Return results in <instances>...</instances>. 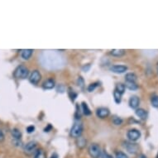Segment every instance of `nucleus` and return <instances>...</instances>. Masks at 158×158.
<instances>
[{
    "label": "nucleus",
    "instance_id": "obj_4",
    "mask_svg": "<svg viewBox=\"0 0 158 158\" xmlns=\"http://www.w3.org/2000/svg\"><path fill=\"white\" fill-rule=\"evenodd\" d=\"M36 144L34 142H30L28 143H26L24 147V152L26 155H31V154L35 153L36 151Z\"/></svg>",
    "mask_w": 158,
    "mask_h": 158
},
{
    "label": "nucleus",
    "instance_id": "obj_26",
    "mask_svg": "<svg viewBox=\"0 0 158 158\" xmlns=\"http://www.w3.org/2000/svg\"><path fill=\"white\" fill-rule=\"evenodd\" d=\"M113 122L115 125H121L122 123H123V120L120 119V118H118V117H115L114 119H113Z\"/></svg>",
    "mask_w": 158,
    "mask_h": 158
},
{
    "label": "nucleus",
    "instance_id": "obj_32",
    "mask_svg": "<svg viewBox=\"0 0 158 158\" xmlns=\"http://www.w3.org/2000/svg\"><path fill=\"white\" fill-rule=\"evenodd\" d=\"M139 158H147V157H146L145 155L142 154V155H140V156H139Z\"/></svg>",
    "mask_w": 158,
    "mask_h": 158
},
{
    "label": "nucleus",
    "instance_id": "obj_7",
    "mask_svg": "<svg viewBox=\"0 0 158 158\" xmlns=\"http://www.w3.org/2000/svg\"><path fill=\"white\" fill-rule=\"evenodd\" d=\"M127 66H123V65H115V66H111L110 68V70L115 74H123L125 71H127Z\"/></svg>",
    "mask_w": 158,
    "mask_h": 158
},
{
    "label": "nucleus",
    "instance_id": "obj_31",
    "mask_svg": "<svg viewBox=\"0 0 158 158\" xmlns=\"http://www.w3.org/2000/svg\"><path fill=\"white\" fill-rule=\"evenodd\" d=\"M50 158H58V155L56 153H53Z\"/></svg>",
    "mask_w": 158,
    "mask_h": 158
},
{
    "label": "nucleus",
    "instance_id": "obj_2",
    "mask_svg": "<svg viewBox=\"0 0 158 158\" xmlns=\"http://www.w3.org/2000/svg\"><path fill=\"white\" fill-rule=\"evenodd\" d=\"M29 74L28 69L26 66H19L17 67V69L15 70L13 75L16 79H26L27 75Z\"/></svg>",
    "mask_w": 158,
    "mask_h": 158
},
{
    "label": "nucleus",
    "instance_id": "obj_33",
    "mask_svg": "<svg viewBox=\"0 0 158 158\" xmlns=\"http://www.w3.org/2000/svg\"><path fill=\"white\" fill-rule=\"evenodd\" d=\"M49 128H51V125H50ZM45 132H48V128H45Z\"/></svg>",
    "mask_w": 158,
    "mask_h": 158
},
{
    "label": "nucleus",
    "instance_id": "obj_17",
    "mask_svg": "<svg viewBox=\"0 0 158 158\" xmlns=\"http://www.w3.org/2000/svg\"><path fill=\"white\" fill-rule=\"evenodd\" d=\"M11 132H12V136L13 137L14 139H16V140H20V139H21V137H22V132H20L18 128H13Z\"/></svg>",
    "mask_w": 158,
    "mask_h": 158
},
{
    "label": "nucleus",
    "instance_id": "obj_23",
    "mask_svg": "<svg viewBox=\"0 0 158 158\" xmlns=\"http://www.w3.org/2000/svg\"><path fill=\"white\" fill-rule=\"evenodd\" d=\"M152 105L155 108H158V95H153L151 99Z\"/></svg>",
    "mask_w": 158,
    "mask_h": 158
},
{
    "label": "nucleus",
    "instance_id": "obj_28",
    "mask_svg": "<svg viewBox=\"0 0 158 158\" xmlns=\"http://www.w3.org/2000/svg\"><path fill=\"white\" fill-rule=\"evenodd\" d=\"M34 130H35V127L34 126H29V127H26V132H28V133H31V132H34Z\"/></svg>",
    "mask_w": 158,
    "mask_h": 158
},
{
    "label": "nucleus",
    "instance_id": "obj_13",
    "mask_svg": "<svg viewBox=\"0 0 158 158\" xmlns=\"http://www.w3.org/2000/svg\"><path fill=\"white\" fill-rule=\"evenodd\" d=\"M55 87V80L52 79H49L43 83V88L46 89H51Z\"/></svg>",
    "mask_w": 158,
    "mask_h": 158
},
{
    "label": "nucleus",
    "instance_id": "obj_30",
    "mask_svg": "<svg viewBox=\"0 0 158 158\" xmlns=\"http://www.w3.org/2000/svg\"><path fill=\"white\" fill-rule=\"evenodd\" d=\"M4 133L3 132L0 130V142H2V141H4Z\"/></svg>",
    "mask_w": 158,
    "mask_h": 158
},
{
    "label": "nucleus",
    "instance_id": "obj_29",
    "mask_svg": "<svg viewBox=\"0 0 158 158\" xmlns=\"http://www.w3.org/2000/svg\"><path fill=\"white\" fill-rule=\"evenodd\" d=\"M102 158H113L110 155H109L108 153H106V152H104L103 154V156H102Z\"/></svg>",
    "mask_w": 158,
    "mask_h": 158
},
{
    "label": "nucleus",
    "instance_id": "obj_16",
    "mask_svg": "<svg viewBox=\"0 0 158 158\" xmlns=\"http://www.w3.org/2000/svg\"><path fill=\"white\" fill-rule=\"evenodd\" d=\"M33 158H46V154L43 149H37L34 153Z\"/></svg>",
    "mask_w": 158,
    "mask_h": 158
},
{
    "label": "nucleus",
    "instance_id": "obj_8",
    "mask_svg": "<svg viewBox=\"0 0 158 158\" xmlns=\"http://www.w3.org/2000/svg\"><path fill=\"white\" fill-rule=\"evenodd\" d=\"M96 114L97 116L100 119H105L109 115V110L107 108L102 107V108H99V109H97Z\"/></svg>",
    "mask_w": 158,
    "mask_h": 158
},
{
    "label": "nucleus",
    "instance_id": "obj_3",
    "mask_svg": "<svg viewBox=\"0 0 158 158\" xmlns=\"http://www.w3.org/2000/svg\"><path fill=\"white\" fill-rule=\"evenodd\" d=\"M89 154L92 158H99L101 155V149L100 147L96 143H92L89 146L88 149Z\"/></svg>",
    "mask_w": 158,
    "mask_h": 158
},
{
    "label": "nucleus",
    "instance_id": "obj_25",
    "mask_svg": "<svg viewBox=\"0 0 158 158\" xmlns=\"http://www.w3.org/2000/svg\"><path fill=\"white\" fill-rule=\"evenodd\" d=\"M116 158H128L127 156L125 153H123L122 152H116V156H115Z\"/></svg>",
    "mask_w": 158,
    "mask_h": 158
},
{
    "label": "nucleus",
    "instance_id": "obj_1",
    "mask_svg": "<svg viewBox=\"0 0 158 158\" xmlns=\"http://www.w3.org/2000/svg\"><path fill=\"white\" fill-rule=\"evenodd\" d=\"M82 132H83V125H82V123L76 121L75 124L72 126L71 129H70V136L72 137L79 138V137H81Z\"/></svg>",
    "mask_w": 158,
    "mask_h": 158
},
{
    "label": "nucleus",
    "instance_id": "obj_10",
    "mask_svg": "<svg viewBox=\"0 0 158 158\" xmlns=\"http://www.w3.org/2000/svg\"><path fill=\"white\" fill-rule=\"evenodd\" d=\"M136 115L137 117H139L142 120H146L147 118V111L144 110L143 109H136Z\"/></svg>",
    "mask_w": 158,
    "mask_h": 158
},
{
    "label": "nucleus",
    "instance_id": "obj_20",
    "mask_svg": "<svg viewBox=\"0 0 158 158\" xmlns=\"http://www.w3.org/2000/svg\"><path fill=\"white\" fill-rule=\"evenodd\" d=\"M86 145V140L82 137H79L78 138V141H77V146L79 147V148H83Z\"/></svg>",
    "mask_w": 158,
    "mask_h": 158
},
{
    "label": "nucleus",
    "instance_id": "obj_22",
    "mask_svg": "<svg viewBox=\"0 0 158 158\" xmlns=\"http://www.w3.org/2000/svg\"><path fill=\"white\" fill-rule=\"evenodd\" d=\"M125 87L129 89L130 90H135V89L138 88V86H137V84L136 83H131V82H126Z\"/></svg>",
    "mask_w": 158,
    "mask_h": 158
},
{
    "label": "nucleus",
    "instance_id": "obj_9",
    "mask_svg": "<svg viewBox=\"0 0 158 158\" xmlns=\"http://www.w3.org/2000/svg\"><path fill=\"white\" fill-rule=\"evenodd\" d=\"M140 104V99L137 96H132L129 99V106L132 108V109H137V107L139 106Z\"/></svg>",
    "mask_w": 158,
    "mask_h": 158
},
{
    "label": "nucleus",
    "instance_id": "obj_15",
    "mask_svg": "<svg viewBox=\"0 0 158 158\" xmlns=\"http://www.w3.org/2000/svg\"><path fill=\"white\" fill-rule=\"evenodd\" d=\"M111 55H113L114 56H123L124 54H125V50H123V49H114V50H112L111 51Z\"/></svg>",
    "mask_w": 158,
    "mask_h": 158
},
{
    "label": "nucleus",
    "instance_id": "obj_19",
    "mask_svg": "<svg viewBox=\"0 0 158 158\" xmlns=\"http://www.w3.org/2000/svg\"><path fill=\"white\" fill-rule=\"evenodd\" d=\"M81 107H82L83 113L85 114V115H90V114H91V111H90V109H89V106L87 105L86 103L83 102L82 104H81Z\"/></svg>",
    "mask_w": 158,
    "mask_h": 158
},
{
    "label": "nucleus",
    "instance_id": "obj_27",
    "mask_svg": "<svg viewBox=\"0 0 158 158\" xmlns=\"http://www.w3.org/2000/svg\"><path fill=\"white\" fill-rule=\"evenodd\" d=\"M77 83H78V85H79L80 88H84V79L82 77H79L78 78V80H77Z\"/></svg>",
    "mask_w": 158,
    "mask_h": 158
},
{
    "label": "nucleus",
    "instance_id": "obj_21",
    "mask_svg": "<svg viewBox=\"0 0 158 158\" xmlns=\"http://www.w3.org/2000/svg\"><path fill=\"white\" fill-rule=\"evenodd\" d=\"M114 100L117 104H120L121 103V100H122V94H119L117 90H114Z\"/></svg>",
    "mask_w": 158,
    "mask_h": 158
},
{
    "label": "nucleus",
    "instance_id": "obj_14",
    "mask_svg": "<svg viewBox=\"0 0 158 158\" xmlns=\"http://www.w3.org/2000/svg\"><path fill=\"white\" fill-rule=\"evenodd\" d=\"M126 82H131V83H136L137 75L133 73H127L125 76Z\"/></svg>",
    "mask_w": 158,
    "mask_h": 158
},
{
    "label": "nucleus",
    "instance_id": "obj_6",
    "mask_svg": "<svg viewBox=\"0 0 158 158\" xmlns=\"http://www.w3.org/2000/svg\"><path fill=\"white\" fill-rule=\"evenodd\" d=\"M41 79V75L40 74V72L38 70H33L30 75V77H29V80L31 84H38L40 80Z\"/></svg>",
    "mask_w": 158,
    "mask_h": 158
},
{
    "label": "nucleus",
    "instance_id": "obj_18",
    "mask_svg": "<svg viewBox=\"0 0 158 158\" xmlns=\"http://www.w3.org/2000/svg\"><path fill=\"white\" fill-rule=\"evenodd\" d=\"M125 84H117V85H116V89L115 90H117L119 94H121L122 95H123V94L125 92Z\"/></svg>",
    "mask_w": 158,
    "mask_h": 158
},
{
    "label": "nucleus",
    "instance_id": "obj_34",
    "mask_svg": "<svg viewBox=\"0 0 158 158\" xmlns=\"http://www.w3.org/2000/svg\"><path fill=\"white\" fill-rule=\"evenodd\" d=\"M157 74H158V63H157Z\"/></svg>",
    "mask_w": 158,
    "mask_h": 158
},
{
    "label": "nucleus",
    "instance_id": "obj_11",
    "mask_svg": "<svg viewBox=\"0 0 158 158\" xmlns=\"http://www.w3.org/2000/svg\"><path fill=\"white\" fill-rule=\"evenodd\" d=\"M32 53H33V50H31V49H24V50L22 51L21 56L24 60H28L31 56Z\"/></svg>",
    "mask_w": 158,
    "mask_h": 158
},
{
    "label": "nucleus",
    "instance_id": "obj_5",
    "mask_svg": "<svg viewBox=\"0 0 158 158\" xmlns=\"http://www.w3.org/2000/svg\"><path fill=\"white\" fill-rule=\"evenodd\" d=\"M141 137V132L137 129H131L127 132V137L129 140L135 142L137 141Z\"/></svg>",
    "mask_w": 158,
    "mask_h": 158
},
{
    "label": "nucleus",
    "instance_id": "obj_24",
    "mask_svg": "<svg viewBox=\"0 0 158 158\" xmlns=\"http://www.w3.org/2000/svg\"><path fill=\"white\" fill-rule=\"evenodd\" d=\"M98 86H99V84L98 83H94L91 84H89L88 87V91L89 92H92V91H94Z\"/></svg>",
    "mask_w": 158,
    "mask_h": 158
},
{
    "label": "nucleus",
    "instance_id": "obj_12",
    "mask_svg": "<svg viewBox=\"0 0 158 158\" xmlns=\"http://www.w3.org/2000/svg\"><path fill=\"white\" fill-rule=\"evenodd\" d=\"M126 149L127 150V152H129L130 153L135 154L137 151V146L136 144H133V143H128L126 142V145H125Z\"/></svg>",
    "mask_w": 158,
    "mask_h": 158
}]
</instances>
